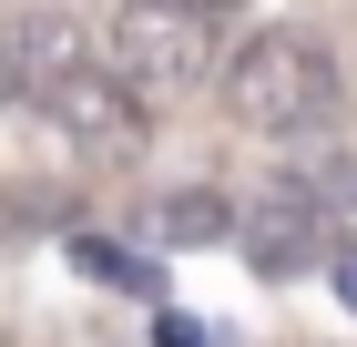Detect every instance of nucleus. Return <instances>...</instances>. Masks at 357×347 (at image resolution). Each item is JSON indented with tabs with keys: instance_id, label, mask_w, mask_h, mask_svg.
I'll return each instance as SVG.
<instances>
[{
	"instance_id": "7ed1b4c3",
	"label": "nucleus",
	"mask_w": 357,
	"mask_h": 347,
	"mask_svg": "<svg viewBox=\"0 0 357 347\" xmlns=\"http://www.w3.org/2000/svg\"><path fill=\"white\" fill-rule=\"evenodd\" d=\"M31 112H41L52 133H72L92 163H133L143 143H153V103H143V92L112 72L102 52H82V61H72V72H61V82H52V92H41Z\"/></svg>"
},
{
	"instance_id": "f8f14e48",
	"label": "nucleus",
	"mask_w": 357,
	"mask_h": 347,
	"mask_svg": "<svg viewBox=\"0 0 357 347\" xmlns=\"http://www.w3.org/2000/svg\"><path fill=\"white\" fill-rule=\"evenodd\" d=\"M0 347H10V337H0Z\"/></svg>"
},
{
	"instance_id": "1a4fd4ad",
	"label": "nucleus",
	"mask_w": 357,
	"mask_h": 347,
	"mask_svg": "<svg viewBox=\"0 0 357 347\" xmlns=\"http://www.w3.org/2000/svg\"><path fill=\"white\" fill-rule=\"evenodd\" d=\"M337 307H347V317H357V245H347V256H337Z\"/></svg>"
},
{
	"instance_id": "39448f33",
	"label": "nucleus",
	"mask_w": 357,
	"mask_h": 347,
	"mask_svg": "<svg viewBox=\"0 0 357 347\" xmlns=\"http://www.w3.org/2000/svg\"><path fill=\"white\" fill-rule=\"evenodd\" d=\"M82 52H92V31L72 21V10H21V21H0V112H31Z\"/></svg>"
},
{
	"instance_id": "9b49d317",
	"label": "nucleus",
	"mask_w": 357,
	"mask_h": 347,
	"mask_svg": "<svg viewBox=\"0 0 357 347\" xmlns=\"http://www.w3.org/2000/svg\"><path fill=\"white\" fill-rule=\"evenodd\" d=\"M204 10H235V0H204Z\"/></svg>"
},
{
	"instance_id": "20e7f679",
	"label": "nucleus",
	"mask_w": 357,
	"mask_h": 347,
	"mask_svg": "<svg viewBox=\"0 0 357 347\" xmlns=\"http://www.w3.org/2000/svg\"><path fill=\"white\" fill-rule=\"evenodd\" d=\"M225 245H245V266L266 276V286H286V276H306V266H327V214H317V194H306V174H296V163L235 205Z\"/></svg>"
},
{
	"instance_id": "423d86ee",
	"label": "nucleus",
	"mask_w": 357,
	"mask_h": 347,
	"mask_svg": "<svg viewBox=\"0 0 357 347\" xmlns=\"http://www.w3.org/2000/svg\"><path fill=\"white\" fill-rule=\"evenodd\" d=\"M225 225H235V194L215 184H174L153 205V245H225Z\"/></svg>"
},
{
	"instance_id": "0eeeda50",
	"label": "nucleus",
	"mask_w": 357,
	"mask_h": 347,
	"mask_svg": "<svg viewBox=\"0 0 357 347\" xmlns=\"http://www.w3.org/2000/svg\"><path fill=\"white\" fill-rule=\"evenodd\" d=\"M306 194H317V214H327V235H347L357 245V154H337L327 133H306Z\"/></svg>"
},
{
	"instance_id": "f257e3e1",
	"label": "nucleus",
	"mask_w": 357,
	"mask_h": 347,
	"mask_svg": "<svg viewBox=\"0 0 357 347\" xmlns=\"http://www.w3.org/2000/svg\"><path fill=\"white\" fill-rule=\"evenodd\" d=\"M215 92L225 112H235V133L255 143H306L327 133L337 103H347V82H337V52L317 41V31H255V41H235V52L215 61Z\"/></svg>"
},
{
	"instance_id": "6e6552de",
	"label": "nucleus",
	"mask_w": 357,
	"mask_h": 347,
	"mask_svg": "<svg viewBox=\"0 0 357 347\" xmlns=\"http://www.w3.org/2000/svg\"><path fill=\"white\" fill-rule=\"evenodd\" d=\"M72 256H82V276H112V286H133V296H153V266H143V256H123V245L82 235V245H72Z\"/></svg>"
},
{
	"instance_id": "f03ea898",
	"label": "nucleus",
	"mask_w": 357,
	"mask_h": 347,
	"mask_svg": "<svg viewBox=\"0 0 357 347\" xmlns=\"http://www.w3.org/2000/svg\"><path fill=\"white\" fill-rule=\"evenodd\" d=\"M92 52L133 82L143 103H194V92L215 82L225 41H215V10H204V0H123Z\"/></svg>"
},
{
	"instance_id": "9d476101",
	"label": "nucleus",
	"mask_w": 357,
	"mask_h": 347,
	"mask_svg": "<svg viewBox=\"0 0 357 347\" xmlns=\"http://www.w3.org/2000/svg\"><path fill=\"white\" fill-rule=\"evenodd\" d=\"M153 347H204V337H194V317H164V327H153Z\"/></svg>"
}]
</instances>
